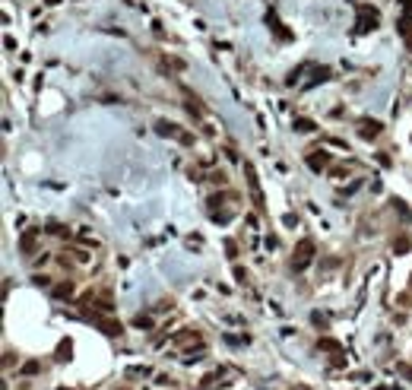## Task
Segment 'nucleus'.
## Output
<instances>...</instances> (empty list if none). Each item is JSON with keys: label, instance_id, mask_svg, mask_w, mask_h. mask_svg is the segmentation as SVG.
Masks as SVG:
<instances>
[{"label": "nucleus", "instance_id": "obj_1", "mask_svg": "<svg viewBox=\"0 0 412 390\" xmlns=\"http://www.w3.org/2000/svg\"><path fill=\"white\" fill-rule=\"evenodd\" d=\"M314 254H317V244L311 238H301L295 244V251H292V270L295 273H301V270H308L314 264Z\"/></svg>", "mask_w": 412, "mask_h": 390}, {"label": "nucleus", "instance_id": "obj_2", "mask_svg": "<svg viewBox=\"0 0 412 390\" xmlns=\"http://www.w3.org/2000/svg\"><path fill=\"white\" fill-rule=\"evenodd\" d=\"M378 22H381V13H378V7H358V26H355V35H361V32L374 29Z\"/></svg>", "mask_w": 412, "mask_h": 390}, {"label": "nucleus", "instance_id": "obj_3", "mask_svg": "<svg viewBox=\"0 0 412 390\" xmlns=\"http://www.w3.org/2000/svg\"><path fill=\"white\" fill-rule=\"evenodd\" d=\"M96 327L102 333H108V336H121V330H124L117 317H96Z\"/></svg>", "mask_w": 412, "mask_h": 390}, {"label": "nucleus", "instance_id": "obj_4", "mask_svg": "<svg viewBox=\"0 0 412 390\" xmlns=\"http://www.w3.org/2000/svg\"><path fill=\"white\" fill-rule=\"evenodd\" d=\"M244 175H247V181H251V194H254V200H257V206H263L260 181H257V171H254V165H251V162H244Z\"/></svg>", "mask_w": 412, "mask_h": 390}, {"label": "nucleus", "instance_id": "obj_5", "mask_svg": "<svg viewBox=\"0 0 412 390\" xmlns=\"http://www.w3.org/2000/svg\"><path fill=\"white\" fill-rule=\"evenodd\" d=\"M327 162H330L327 152H317V149H314V152H308V168H311V171H327V168H330Z\"/></svg>", "mask_w": 412, "mask_h": 390}, {"label": "nucleus", "instance_id": "obj_6", "mask_svg": "<svg viewBox=\"0 0 412 390\" xmlns=\"http://www.w3.org/2000/svg\"><path fill=\"white\" fill-rule=\"evenodd\" d=\"M156 134L159 137H181L184 130L178 124H171V121H156Z\"/></svg>", "mask_w": 412, "mask_h": 390}, {"label": "nucleus", "instance_id": "obj_7", "mask_svg": "<svg viewBox=\"0 0 412 390\" xmlns=\"http://www.w3.org/2000/svg\"><path fill=\"white\" fill-rule=\"evenodd\" d=\"M266 26H273V29L279 32V38H282V41H289V38H292V32H289V29H286V26H282V22H279V16L273 13V10H269V13H266Z\"/></svg>", "mask_w": 412, "mask_h": 390}, {"label": "nucleus", "instance_id": "obj_8", "mask_svg": "<svg viewBox=\"0 0 412 390\" xmlns=\"http://www.w3.org/2000/svg\"><path fill=\"white\" fill-rule=\"evenodd\" d=\"M35 238H38V232H26V235H22V241H19V251H22V254H32L35 244H38Z\"/></svg>", "mask_w": 412, "mask_h": 390}, {"label": "nucleus", "instance_id": "obj_9", "mask_svg": "<svg viewBox=\"0 0 412 390\" xmlns=\"http://www.w3.org/2000/svg\"><path fill=\"white\" fill-rule=\"evenodd\" d=\"M200 342V339H203V333H200V330H181V333L178 336H174V342ZM200 346H203V342H200Z\"/></svg>", "mask_w": 412, "mask_h": 390}, {"label": "nucleus", "instance_id": "obj_10", "mask_svg": "<svg viewBox=\"0 0 412 390\" xmlns=\"http://www.w3.org/2000/svg\"><path fill=\"white\" fill-rule=\"evenodd\" d=\"M73 282H57L54 286V298H73Z\"/></svg>", "mask_w": 412, "mask_h": 390}, {"label": "nucleus", "instance_id": "obj_11", "mask_svg": "<svg viewBox=\"0 0 412 390\" xmlns=\"http://www.w3.org/2000/svg\"><path fill=\"white\" fill-rule=\"evenodd\" d=\"M324 79H330V70H327V67H321V70H314V76H311L308 82H304V89H314L317 82H324Z\"/></svg>", "mask_w": 412, "mask_h": 390}, {"label": "nucleus", "instance_id": "obj_12", "mask_svg": "<svg viewBox=\"0 0 412 390\" xmlns=\"http://www.w3.org/2000/svg\"><path fill=\"white\" fill-rule=\"evenodd\" d=\"M371 134H381V124H378V121H368V117H364V121H361V137H364V140H371Z\"/></svg>", "mask_w": 412, "mask_h": 390}, {"label": "nucleus", "instance_id": "obj_13", "mask_svg": "<svg viewBox=\"0 0 412 390\" xmlns=\"http://www.w3.org/2000/svg\"><path fill=\"white\" fill-rule=\"evenodd\" d=\"M317 349H324V352H336V356H339V349H343V346H339L336 339H330V336H324V339H317Z\"/></svg>", "mask_w": 412, "mask_h": 390}, {"label": "nucleus", "instance_id": "obj_14", "mask_svg": "<svg viewBox=\"0 0 412 390\" xmlns=\"http://www.w3.org/2000/svg\"><path fill=\"white\" fill-rule=\"evenodd\" d=\"M44 232H48V235H64V238H70V229L61 226V222H48V226H44Z\"/></svg>", "mask_w": 412, "mask_h": 390}, {"label": "nucleus", "instance_id": "obj_15", "mask_svg": "<svg viewBox=\"0 0 412 390\" xmlns=\"http://www.w3.org/2000/svg\"><path fill=\"white\" fill-rule=\"evenodd\" d=\"M409 247H412V241L406 238V235H399V241H393V254H406Z\"/></svg>", "mask_w": 412, "mask_h": 390}, {"label": "nucleus", "instance_id": "obj_16", "mask_svg": "<svg viewBox=\"0 0 412 390\" xmlns=\"http://www.w3.org/2000/svg\"><path fill=\"white\" fill-rule=\"evenodd\" d=\"M133 327H140V330H152V317H149V314H136V317H133Z\"/></svg>", "mask_w": 412, "mask_h": 390}, {"label": "nucleus", "instance_id": "obj_17", "mask_svg": "<svg viewBox=\"0 0 412 390\" xmlns=\"http://www.w3.org/2000/svg\"><path fill=\"white\" fill-rule=\"evenodd\" d=\"M308 67H311V64H301V67H295V70H292V73H289V79H286V82H289V86H295V82L301 79V73H304V70H308Z\"/></svg>", "mask_w": 412, "mask_h": 390}, {"label": "nucleus", "instance_id": "obj_18", "mask_svg": "<svg viewBox=\"0 0 412 390\" xmlns=\"http://www.w3.org/2000/svg\"><path fill=\"white\" fill-rule=\"evenodd\" d=\"M349 165H333V168H330V175H333V178H349Z\"/></svg>", "mask_w": 412, "mask_h": 390}, {"label": "nucleus", "instance_id": "obj_19", "mask_svg": "<svg viewBox=\"0 0 412 390\" xmlns=\"http://www.w3.org/2000/svg\"><path fill=\"white\" fill-rule=\"evenodd\" d=\"M57 359H70V339H64L61 346H57Z\"/></svg>", "mask_w": 412, "mask_h": 390}, {"label": "nucleus", "instance_id": "obj_20", "mask_svg": "<svg viewBox=\"0 0 412 390\" xmlns=\"http://www.w3.org/2000/svg\"><path fill=\"white\" fill-rule=\"evenodd\" d=\"M41 371V362H26V368H22V374H38Z\"/></svg>", "mask_w": 412, "mask_h": 390}, {"label": "nucleus", "instance_id": "obj_21", "mask_svg": "<svg viewBox=\"0 0 412 390\" xmlns=\"http://www.w3.org/2000/svg\"><path fill=\"white\" fill-rule=\"evenodd\" d=\"M295 130H308V134H311V130H317V127H314V121H304V117H301V121H295Z\"/></svg>", "mask_w": 412, "mask_h": 390}, {"label": "nucleus", "instance_id": "obj_22", "mask_svg": "<svg viewBox=\"0 0 412 390\" xmlns=\"http://www.w3.org/2000/svg\"><path fill=\"white\" fill-rule=\"evenodd\" d=\"M399 7H403L406 16H412V0H399Z\"/></svg>", "mask_w": 412, "mask_h": 390}, {"label": "nucleus", "instance_id": "obj_23", "mask_svg": "<svg viewBox=\"0 0 412 390\" xmlns=\"http://www.w3.org/2000/svg\"><path fill=\"white\" fill-rule=\"evenodd\" d=\"M225 251H228V257H235V254H238V244H235V241H225Z\"/></svg>", "mask_w": 412, "mask_h": 390}, {"label": "nucleus", "instance_id": "obj_24", "mask_svg": "<svg viewBox=\"0 0 412 390\" xmlns=\"http://www.w3.org/2000/svg\"><path fill=\"white\" fill-rule=\"evenodd\" d=\"M235 279H238V282H247V273H244L241 267H235Z\"/></svg>", "mask_w": 412, "mask_h": 390}, {"label": "nucleus", "instance_id": "obj_25", "mask_svg": "<svg viewBox=\"0 0 412 390\" xmlns=\"http://www.w3.org/2000/svg\"><path fill=\"white\" fill-rule=\"evenodd\" d=\"M314 327H327V317H321V311L314 314Z\"/></svg>", "mask_w": 412, "mask_h": 390}, {"label": "nucleus", "instance_id": "obj_26", "mask_svg": "<svg viewBox=\"0 0 412 390\" xmlns=\"http://www.w3.org/2000/svg\"><path fill=\"white\" fill-rule=\"evenodd\" d=\"M374 390H399V387H387V384H381V387H374Z\"/></svg>", "mask_w": 412, "mask_h": 390}, {"label": "nucleus", "instance_id": "obj_27", "mask_svg": "<svg viewBox=\"0 0 412 390\" xmlns=\"http://www.w3.org/2000/svg\"><path fill=\"white\" fill-rule=\"evenodd\" d=\"M44 4H61V0H44Z\"/></svg>", "mask_w": 412, "mask_h": 390}]
</instances>
